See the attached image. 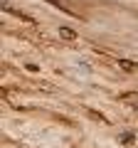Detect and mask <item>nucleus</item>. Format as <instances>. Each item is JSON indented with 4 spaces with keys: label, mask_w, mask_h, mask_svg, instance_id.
Wrapping results in <instances>:
<instances>
[{
    "label": "nucleus",
    "mask_w": 138,
    "mask_h": 148,
    "mask_svg": "<svg viewBox=\"0 0 138 148\" xmlns=\"http://www.w3.org/2000/svg\"><path fill=\"white\" fill-rule=\"evenodd\" d=\"M121 99L126 101V104L131 106V109H136V111H138V94H136V91H131V94H123Z\"/></svg>",
    "instance_id": "obj_2"
},
{
    "label": "nucleus",
    "mask_w": 138,
    "mask_h": 148,
    "mask_svg": "<svg viewBox=\"0 0 138 148\" xmlns=\"http://www.w3.org/2000/svg\"><path fill=\"white\" fill-rule=\"evenodd\" d=\"M118 141H123V143H133V133H123V136H118Z\"/></svg>",
    "instance_id": "obj_5"
},
{
    "label": "nucleus",
    "mask_w": 138,
    "mask_h": 148,
    "mask_svg": "<svg viewBox=\"0 0 138 148\" xmlns=\"http://www.w3.org/2000/svg\"><path fill=\"white\" fill-rule=\"evenodd\" d=\"M59 37H62L64 42H77V32L72 27H59Z\"/></svg>",
    "instance_id": "obj_1"
},
{
    "label": "nucleus",
    "mask_w": 138,
    "mask_h": 148,
    "mask_svg": "<svg viewBox=\"0 0 138 148\" xmlns=\"http://www.w3.org/2000/svg\"><path fill=\"white\" fill-rule=\"evenodd\" d=\"M86 111V116H91L94 121H101V123H109V119L104 116V114H99V111H94V109H84Z\"/></svg>",
    "instance_id": "obj_4"
},
{
    "label": "nucleus",
    "mask_w": 138,
    "mask_h": 148,
    "mask_svg": "<svg viewBox=\"0 0 138 148\" xmlns=\"http://www.w3.org/2000/svg\"><path fill=\"white\" fill-rule=\"evenodd\" d=\"M118 67L121 69H126V72H138V62H128V59H118Z\"/></svg>",
    "instance_id": "obj_3"
}]
</instances>
